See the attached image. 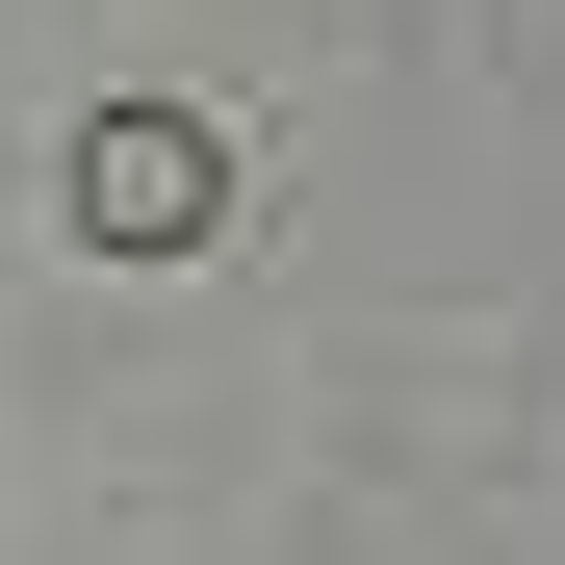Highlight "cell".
<instances>
[{
  "mask_svg": "<svg viewBox=\"0 0 565 565\" xmlns=\"http://www.w3.org/2000/svg\"><path fill=\"white\" fill-rule=\"evenodd\" d=\"M206 206H232V129H180V104H104V129H77V232H104V257H180Z\"/></svg>",
  "mask_w": 565,
  "mask_h": 565,
  "instance_id": "6da1fadb",
  "label": "cell"
}]
</instances>
